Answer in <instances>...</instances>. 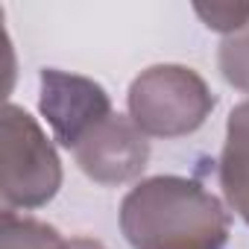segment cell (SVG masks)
Returning a JSON list of instances; mask_svg holds the SVG:
<instances>
[{"mask_svg": "<svg viewBox=\"0 0 249 249\" xmlns=\"http://www.w3.org/2000/svg\"><path fill=\"white\" fill-rule=\"evenodd\" d=\"M120 231L132 249H223L231 217L199 182L153 176L123 196Z\"/></svg>", "mask_w": 249, "mask_h": 249, "instance_id": "1", "label": "cell"}, {"mask_svg": "<svg viewBox=\"0 0 249 249\" xmlns=\"http://www.w3.org/2000/svg\"><path fill=\"white\" fill-rule=\"evenodd\" d=\"M214 108L205 79L182 65L147 68L129 85V117L153 138H182L196 132Z\"/></svg>", "mask_w": 249, "mask_h": 249, "instance_id": "2", "label": "cell"}, {"mask_svg": "<svg viewBox=\"0 0 249 249\" xmlns=\"http://www.w3.org/2000/svg\"><path fill=\"white\" fill-rule=\"evenodd\" d=\"M3 159V211L38 208L62 188V161L41 132L38 120L15 103H6L0 123Z\"/></svg>", "mask_w": 249, "mask_h": 249, "instance_id": "3", "label": "cell"}, {"mask_svg": "<svg viewBox=\"0 0 249 249\" xmlns=\"http://www.w3.org/2000/svg\"><path fill=\"white\" fill-rule=\"evenodd\" d=\"M38 108L47 117L56 141L71 153L79 147V141L91 129H97L106 117L114 114L111 100L100 82L68 73V71H56V68L41 71Z\"/></svg>", "mask_w": 249, "mask_h": 249, "instance_id": "4", "label": "cell"}, {"mask_svg": "<svg viewBox=\"0 0 249 249\" xmlns=\"http://www.w3.org/2000/svg\"><path fill=\"white\" fill-rule=\"evenodd\" d=\"M73 159L97 185H123L144 173L150 161V141L132 117L111 114L79 141Z\"/></svg>", "mask_w": 249, "mask_h": 249, "instance_id": "5", "label": "cell"}, {"mask_svg": "<svg viewBox=\"0 0 249 249\" xmlns=\"http://www.w3.org/2000/svg\"><path fill=\"white\" fill-rule=\"evenodd\" d=\"M220 188L226 202L249 223V100L237 103L226 123L220 153Z\"/></svg>", "mask_w": 249, "mask_h": 249, "instance_id": "6", "label": "cell"}, {"mask_svg": "<svg viewBox=\"0 0 249 249\" xmlns=\"http://www.w3.org/2000/svg\"><path fill=\"white\" fill-rule=\"evenodd\" d=\"M0 249H68V240H62V234L53 226L36 217L3 211V217H0Z\"/></svg>", "mask_w": 249, "mask_h": 249, "instance_id": "7", "label": "cell"}, {"mask_svg": "<svg viewBox=\"0 0 249 249\" xmlns=\"http://www.w3.org/2000/svg\"><path fill=\"white\" fill-rule=\"evenodd\" d=\"M220 71L229 85L249 94V27L220 44Z\"/></svg>", "mask_w": 249, "mask_h": 249, "instance_id": "8", "label": "cell"}, {"mask_svg": "<svg viewBox=\"0 0 249 249\" xmlns=\"http://www.w3.org/2000/svg\"><path fill=\"white\" fill-rule=\"evenodd\" d=\"M194 12L205 21L208 30H217V33H226V36H234V33H243L249 27V3L246 6H237V3H211V6H194Z\"/></svg>", "mask_w": 249, "mask_h": 249, "instance_id": "9", "label": "cell"}, {"mask_svg": "<svg viewBox=\"0 0 249 249\" xmlns=\"http://www.w3.org/2000/svg\"><path fill=\"white\" fill-rule=\"evenodd\" d=\"M68 249H106V246L91 237H73V240H68Z\"/></svg>", "mask_w": 249, "mask_h": 249, "instance_id": "10", "label": "cell"}]
</instances>
